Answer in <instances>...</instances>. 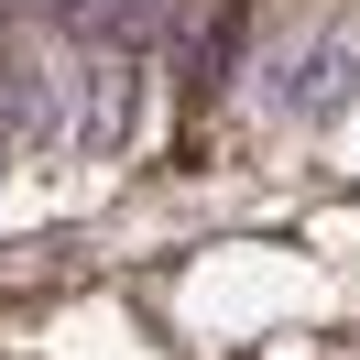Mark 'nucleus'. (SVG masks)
I'll use <instances>...</instances> for the list:
<instances>
[{
	"label": "nucleus",
	"mask_w": 360,
	"mask_h": 360,
	"mask_svg": "<svg viewBox=\"0 0 360 360\" xmlns=\"http://www.w3.org/2000/svg\"><path fill=\"white\" fill-rule=\"evenodd\" d=\"M349 98H360V33H349V22L306 33V44L262 77V110H273V120H338Z\"/></svg>",
	"instance_id": "1"
},
{
	"label": "nucleus",
	"mask_w": 360,
	"mask_h": 360,
	"mask_svg": "<svg viewBox=\"0 0 360 360\" xmlns=\"http://www.w3.org/2000/svg\"><path fill=\"white\" fill-rule=\"evenodd\" d=\"M55 131H66L55 66H44V55H0V142H11V153H44Z\"/></svg>",
	"instance_id": "2"
},
{
	"label": "nucleus",
	"mask_w": 360,
	"mask_h": 360,
	"mask_svg": "<svg viewBox=\"0 0 360 360\" xmlns=\"http://www.w3.org/2000/svg\"><path fill=\"white\" fill-rule=\"evenodd\" d=\"M0 164H11V142H0Z\"/></svg>",
	"instance_id": "3"
}]
</instances>
